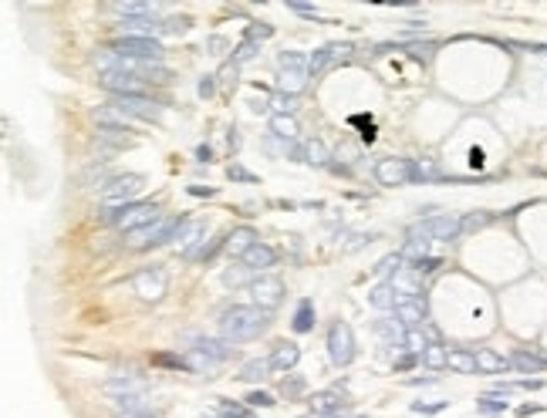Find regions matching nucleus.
<instances>
[{"instance_id": "f257e3e1", "label": "nucleus", "mask_w": 547, "mask_h": 418, "mask_svg": "<svg viewBox=\"0 0 547 418\" xmlns=\"http://www.w3.org/2000/svg\"><path fill=\"white\" fill-rule=\"evenodd\" d=\"M267 324H270L267 311L254 307V304H234L220 317V334L230 344H240V340H254L257 334H263Z\"/></svg>"}, {"instance_id": "f03ea898", "label": "nucleus", "mask_w": 547, "mask_h": 418, "mask_svg": "<svg viewBox=\"0 0 547 418\" xmlns=\"http://www.w3.org/2000/svg\"><path fill=\"white\" fill-rule=\"evenodd\" d=\"M460 233H463L460 216H426L409 226V239H419V243H449Z\"/></svg>"}, {"instance_id": "7ed1b4c3", "label": "nucleus", "mask_w": 547, "mask_h": 418, "mask_svg": "<svg viewBox=\"0 0 547 418\" xmlns=\"http://www.w3.org/2000/svg\"><path fill=\"white\" fill-rule=\"evenodd\" d=\"M277 68H281V91H284V95H301V91L308 88L311 57H304L301 51H281Z\"/></svg>"}, {"instance_id": "20e7f679", "label": "nucleus", "mask_w": 547, "mask_h": 418, "mask_svg": "<svg viewBox=\"0 0 547 418\" xmlns=\"http://www.w3.org/2000/svg\"><path fill=\"white\" fill-rule=\"evenodd\" d=\"M146 189V179L139 176V172H125V176H112V179H105L102 189H98V199H102L105 206H132L135 203V196Z\"/></svg>"}, {"instance_id": "39448f33", "label": "nucleus", "mask_w": 547, "mask_h": 418, "mask_svg": "<svg viewBox=\"0 0 547 418\" xmlns=\"http://www.w3.org/2000/svg\"><path fill=\"white\" fill-rule=\"evenodd\" d=\"M180 226H182L180 216H159L156 223H149V226H142V230L129 233V246H132V250H149V246L173 243L176 233H180Z\"/></svg>"}, {"instance_id": "423d86ee", "label": "nucleus", "mask_w": 547, "mask_h": 418, "mask_svg": "<svg viewBox=\"0 0 547 418\" xmlns=\"http://www.w3.org/2000/svg\"><path fill=\"white\" fill-rule=\"evenodd\" d=\"M119 230H125V233H135V230H142V226H149V223H156L159 219V209L153 203H132V206H119L115 212H105Z\"/></svg>"}, {"instance_id": "0eeeda50", "label": "nucleus", "mask_w": 547, "mask_h": 418, "mask_svg": "<svg viewBox=\"0 0 547 418\" xmlns=\"http://www.w3.org/2000/svg\"><path fill=\"white\" fill-rule=\"evenodd\" d=\"M328 358L338 367H348L355 361V331L345 320L331 324V331H328Z\"/></svg>"}, {"instance_id": "6e6552de", "label": "nucleus", "mask_w": 547, "mask_h": 418, "mask_svg": "<svg viewBox=\"0 0 547 418\" xmlns=\"http://www.w3.org/2000/svg\"><path fill=\"white\" fill-rule=\"evenodd\" d=\"M250 297H254V307H261L267 314L277 311L284 300V280L274 273H261L257 280H250Z\"/></svg>"}, {"instance_id": "1a4fd4ad", "label": "nucleus", "mask_w": 547, "mask_h": 418, "mask_svg": "<svg viewBox=\"0 0 547 418\" xmlns=\"http://www.w3.org/2000/svg\"><path fill=\"white\" fill-rule=\"evenodd\" d=\"M108 51H115L125 61H159L162 57V44L156 37H119Z\"/></svg>"}, {"instance_id": "9d476101", "label": "nucleus", "mask_w": 547, "mask_h": 418, "mask_svg": "<svg viewBox=\"0 0 547 418\" xmlns=\"http://www.w3.org/2000/svg\"><path fill=\"white\" fill-rule=\"evenodd\" d=\"M112 108L115 111H122L125 118H142V122H159V115H162V104L153 102V98H146V95H119V98H112Z\"/></svg>"}, {"instance_id": "9b49d317", "label": "nucleus", "mask_w": 547, "mask_h": 418, "mask_svg": "<svg viewBox=\"0 0 547 418\" xmlns=\"http://www.w3.org/2000/svg\"><path fill=\"white\" fill-rule=\"evenodd\" d=\"M375 179L382 185H389V189L413 183V179H416V162H413V158H399V156L382 158V162L375 165Z\"/></svg>"}, {"instance_id": "f8f14e48", "label": "nucleus", "mask_w": 547, "mask_h": 418, "mask_svg": "<svg viewBox=\"0 0 547 418\" xmlns=\"http://www.w3.org/2000/svg\"><path fill=\"white\" fill-rule=\"evenodd\" d=\"M132 287H135V293H139L142 300L156 304V300H162V297H166L169 277H166V270H162V266H149V270H139V273H135Z\"/></svg>"}, {"instance_id": "ddd939ff", "label": "nucleus", "mask_w": 547, "mask_h": 418, "mask_svg": "<svg viewBox=\"0 0 547 418\" xmlns=\"http://www.w3.org/2000/svg\"><path fill=\"white\" fill-rule=\"evenodd\" d=\"M203 236H207V223H203V219H182L180 233H176V239H173V243H176V250H180V257L189 260V257H193V253L207 243Z\"/></svg>"}, {"instance_id": "4468645a", "label": "nucleus", "mask_w": 547, "mask_h": 418, "mask_svg": "<svg viewBox=\"0 0 547 418\" xmlns=\"http://www.w3.org/2000/svg\"><path fill=\"white\" fill-rule=\"evenodd\" d=\"M311 405V415L318 418H341L345 415V408H348V401H345V394L335 392V388H324V392H318L308 401Z\"/></svg>"}, {"instance_id": "2eb2a0df", "label": "nucleus", "mask_w": 547, "mask_h": 418, "mask_svg": "<svg viewBox=\"0 0 547 418\" xmlns=\"http://www.w3.org/2000/svg\"><path fill=\"white\" fill-rule=\"evenodd\" d=\"M389 287L399 297H406V300H419V293H422V273H416L413 266H402L399 273L389 277Z\"/></svg>"}, {"instance_id": "dca6fc26", "label": "nucleus", "mask_w": 547, "mask_h": 418, "mask_svg": "<svg viewBox=\"0 0 547 418\" xmlns=\"http://www.w3.org/2000/svg\"><path fill=\"white\" fill-rule=\"evenodd\" d=\"M102 392L115 401L122 398H135V394H146V381L142 378H132V374H119V378H108L102 385Z\"/></svg>"}, {"instance_id": "f3484780", "label": "nucleus", "mask_w": 547, "mask_h": 418, "mask_svg": "<svg viewBox=\"0 0 547 418\" xmlns=\"http://www.w3.org/2000/svg\"><path fill=\"white\" fill-rule=\"evenodd\" d=\"M98 84L105 91H112V98L119 95H142L139 91V78L129 75V71H108V75H98Z\"/></svg>"}, {"instance_id": "a211bd4d", "label": "nucleus", "mask_w": 547, "mask_h": 418, "mask_svg": "<svg viewBox=\"0 0 547 418\" xmlns=\"http://www.w3.org/2000/svg\"><path fill=\"white\" fill-rule=\"evenodd\" d=\"M392 314H395V320H399L406 331H419V327L426 324V300H422V297H419V300H402Z\"/></svg>"}, {"instance_id": "6ab92c4d", "label": "nucleus", "mask_w": 547, "mask_h": 418, "mask_svg": "<svg viewBox=\"0 0 547 418\" xmlns=\"http://www.w3.org/2000/svg\"><path fill=\"white\" fill-rule=\"evenodd\" d=\"M240 263H243L247 270H254V273H263V270H270V266L277 263V253H274L267 243H257V246H250V250L240 257Z\"/></svg>"}, {"instance_id": "aec40b11", "label": "nucleus", "mask_w": 547, "mask_h": 418, "mask_svg": "<svg viewBox=\"0 0 547 418\" xmlns=\"http://www.w3.org/2000/svg\"><path fill=\"white\" fill-rule=\"evenodd\" d=\"M196 351H203L209 361H216V365H223V361H230L236 354V347L230 340H216V338H200L196 340Z\"/></svg>"}, {"instance_id": "412c9836", "label": "nucleus", "mask_w": 547, "mask_h": 418, "mask_svg": "<svg viewBox=\"0 0 547 418\" xmlns=\"http://www.w3.org/2000/svg\"><path fill=\"white\" fill-rule=\"evenodd\" d=\"M375 334L385 340V347H406V327H402L395 317L375 320Z\"/></svg>"}, {"instance_id": "4be33fe9", "label": "nucleus", "mask_w": 547, "mask_h": 418, "mask_svg": "<svg viewBox=\"0 0 547 418\" xmlns=\"http://www.w3.org/2000/svg\"><path fill=\"white\" fill-rule=\"evenodd\" d=\"M297 361H301V347L297 344H290V340L274 344V354H270L274 371H290V367H297Z\"/></svg>"}, {"instance_id": "5701e85b", "label": "nucleus", "mask_w": 547, "mask_h": 418, "mask_svg": "<svg viewBox=\"0 0 547 418\" xmlns=\"http://www.w3.org/2000/svg\"><path fill=\"white\" fill-rule=\"evenodd\" d=\"M115 418H156V412L146 405V394H135L115 401Z\"/></svg>"}, {"instance_id": "b1692460", "label": "nucleus", "mask_w": 547, "mask_h": 418, "mask_svg": "<svg viewBox=\"0 0 547 418\" xmlns=\"http://www.w3.org/2000/svg\"><path fill=\"white\" fill-rule=\"evenodd\" d=\"M261 239H257V233L250 230V226H236L234 233H227V250L234 253V257H243L250 246H257Z\"/></svg>"}, {"instance_id": "393cba45", "label": "nucleus", "mask_w": 547, "mask_h": 418, "mask_svg": "<svg viewBox=\"0 0 547 418\" xmlns=\"http://www.w3.org/2000/svg\"><path fill=\"white\" fill-rule=\"evenodd\" d=\"M108 10L122 14V21H132V17H153L159 7L156 3H142V0H119V3H108Z\"/></svg>"}, {"instance_id": "a878e982", "label": "nucleus", "mask_w": 547, "mask_h": 418, "mask_svg": "<svg viewBox=\"0 0 547 418\" xmlns=\"http://www.w3.org/2000/svg\"><path fill=\"white\" fill-rule=\"evenodd\" d=\"M368 304H372L375 311H395L402 300H399V293H395L389 284H379V287L368 293Z\"/></svg>"}, {"instance_id": "bb28decb", "label": "nucleus", "mask_w": 547, "mask_h": 418, "mask_svg": "<svg viewBox=\"0 0 547 418\" xmlns=\"http://www.w3.org/2000/svg\"><path fill=\"white\" fill-rule=\"evenodd\" d=\"M476 367H480V371H487V374H500V371H507V367H510V361H503V358L494 354L490 347H480V351H476Z\"/></svg>"}, {"instance_id": "cd10ccee", "label": "nucleus", "mask_w": 547, "mask_h": 418, "mask_svg": "<svg viewBox=\"0 0 547 418\" xmlns=\"http://www.w3.org/2000/svg\"><path fill=\"white\" fill-rule=\"evenodd\" d=\"M270 371H274L270 358H254V361H247V365L240 367V378H243V381H263Z\"/></svg>"}, {"instance_id": "c85d7f7f", "label": "nucleus", "mask_w": 547, "mask_h": 418, "mask_svg": "<svg viewBox=\"0 0 547 418\" xmlns=\"http://www.w3.org/2000/svg\"><path fill=\"white\" fill-rule=\"evenodd\" d=\"M301 156H304V162H311V165H328L331 152H328V145H324L321 138H311V142H304Z\"/></svg>"}, {"instance_id": "c756f323", "label": "nucleus", "mask_w": 547, "mask_h": 418, "mask_svg": "<svg viewBox=\"0 0 547 418\" xmlns=\"http://www.w3.org/2000/svg\"><path fill=\"white\" fill-rule=\"evenodd\" d=\"M449 367L460 371V374H480L476 354H469V351H449Z\"/></svg>"}, {"instance_id": "7c9ffc66", "label": "nucleus", "mask_w": 547, "mask_h": 418, "mask_svg": "<svg viewBox=\"0 0 547 418\" xmlns=\"http://www.w3.org/2000/svg\"><path fill=\"white\" fill-rule=\"evenodd\" d=\"M270 131L277 135V138H297V118L294 115H274L270 118Z\"/></svg>"}, {"instance_id": "2f4dec72", "label": "nucleus", "mask_w": 547, "mask_h": 418, "mask_svg": "<svg viewBox=\"0 0 547 418\" xmlns=\"http://www.w3.org/2000/svg\"><path fill=\"white\" fill-rule=\"evenodd\" d=\"M314 327V304L311 300H301L297 304V314H294V331L297 334H308Z\"/></svg>"}, {"instance_id": "473e14b6", "label": "nucleus", "mask_w": 547, "mask_h": 418, "mask_svg": "<svg viewBox=\"0 0 547 418\" xmlns=\"http://www.w3.org/2000/svg\"><path fill=\"white\" fill-rule=\"evenodd\" d=\"M422 365L433 367V371L449 367V351H446L443 344H429V347H426V354H422Z\"/></svg>"}, {"instance_id": "72a5a7b5", "label": "nucleus", "mask_w": 547, "mask_h": 418, "mask_svg": "<svg viewBox=\"0 0 547 418\" xmlns=\"http://www.w3.org/2000/svg\"><path fill=\"white\" fill-rule=\"evenodd\" d=\"M510 367H521V371H544L547 358H537V354H527V351H517L510 358Z\"/></svg>"}, {"instance_id": "f704fd0d", "label": "nucleus", "mask_w": 547, "mask_h": 418, "mask_svg": "<svg viewBox=\"0 0 547 418\" xmlns=\"http://www.w3.org/2000/svg\"><path fill=\"white\" fill-rule=\"evenodd\" d=\"M182 361H186V367H193V371H200V374H207V371H213V367H216V361H209L207 354H203V351H196V347H193V351H189Z\"/></svg>"}, {"instance_id": "c9c22d12", "label": "nucleus", "mask_w": 547, "mask_h": 418, "mask_svg": "<svg viewBox=\"0 0 547 418\" xmlns=\"http://www.w3.org/2000/svg\"><path fill=\"white\" fill-rule=\"evenodd\" d=\"M426 347H429V340H426V334H422V327H419V331H406V351H413L416 358H422Z\"/></svg>"}, {"instance_id": "e433bc0d", "label": "nucleus", "mask_w": 547, "mask_h": 418, "mask_svg": "<svg viewBox=\"0 0 547 418\" xmlns=\"http://www.w3.org/2000/svg\"><path fill=\"white\" fill-rule=\"evenodd\" d=\"M281 394H284L287 401L301 398V394H304V378H301V374H294V378H284V381H281Z\"/></svg>"}, {"instance_id": "4c0bfd02", "label": "nucleus", "mask_w": 547, "mask_h": 418, "mask_svg": "<svg viewBox=\"0 0 547 418\" xmlns=\"http://www.w3.org/2000/svg\"><path fill=\"white\" fill-rule=\"evenodd\" d=\"M216 412H220V415H227V418H250V408H243V405H234V401H227V398H220Z\"/></svg>"}, {"instance_id": "58836bf2", "label": "nucleus", "mask_w": 547, "mask_h": 418, "mask_svg": "<svg viewBox=\"0 0 547 418\" xmlns=\"http://www.w3.org/2000/svg\"><path fill=\"white\" fill-rule=\"evenodd\" d=\"M402 263H406L402 253H389V257H382V260H379L375 270H379V273H399V270H402Z\"/></svg>"}, {"instance_id": "ea45409f", "label": "nucleus", "mask_w": 547, "mask_h": 418, "mask_svg": "<svg viewBox=\"0 0 547 418\" xmlns=\"http://www.w3.org/2000/svg\"><path fill=\"white\" fill-rule=\"evenodd\" d=\"M254 57H257V44H254V41H243V44H236L234 64H247V61H254Z\"/></svg>"}, {"instance_id": "a19ab883", "label": "nucleus", "mask_w": 547, "mask_h": 418, "mask_svg": "<svg viewBox=\"0 0 547 418\" xmlns=\"http://www.w3.org/2000/svg\"><path fill=\"white\" fill-rule=\"evenodd\" d=\"M476 408H480V412H490V415H494V412H507V401H500L496 394H483V398L476 401Z\"/></svg>"}, {"instance_id": "79ce46f5", "label": "nucleus", "mask_w": 547, "mask_h": 418, "mask_svg": "<svg viewBox=\"0 0 547 418\" xmlns=\"http://www.w3.org/2000/svg\"><path fill=\"white\" fill-rule=\"evenodd\" d=\"M189 17H169V21H162V34H186L189 30Z\"/></svg>"}, {"instance_id": "37998d69", "label": "nucleus", "mask_w": 547, "mask_h": 418, "mask_svg": "<svg viewBox=\"0 0 547 418\" xmlns=\"http://www.w3.org/2000/svg\"><path fill=\"white\" fill-rule=\"evenodd\" d=\"M365 243H372V236L368 233H351L348 236V243H341V253H355V250H362Z\"/></svg>"}, {"instance_id": "c03bdc74", "label": "nucleus", "mask_w": 547, "mask_h": 418, "mask_svg": "<svg viewBox=\"0 0 547 418\" xmlns=\"http://www.w3.org/2000/svg\"><path fill=\"white\" fill-rule=\"evenodd\" d=\"M270 405H277V401H274L267 392H250L247 394V408H270Z\"/></svg>"}, {"instance_id": "a18cd8bd", "label": "nucleus", "mask_w": 547, "mask_h": 418, "mask_svg": "<svg viewBox=\"0 0 547 418\" xmlns=\"http://www.w3.org/2000/svg\"><path fill=\"white\" fill-rule=\"evenodd\" d=\"M270 104H277V115H290V108L297 104V95H284V91H281V95H274Z\"/></svg>"}, {"instance_id": "49530a36", "label": "nucleus", "mask_w": 547, "mask_h": 418, "mask_svg": "<svg viewBox=\"0 0 547 418\" xmlns=\"http://www.w3.org/2000/svg\"><path fill=\"white\" fill-rule=\"evenodd\" d=\"M270 34H274V27H267V24H254L250 30H247V41H254V44H257V41H267Z\"/></svg>"}, {"instance_id": "de8ad7c7", "label": "nucleus", "mask_w": 547, "mask_h": 418, "mask_svg": "<svg viewBox=\"0 0 547 418\" xmlns=\"http://www.w3.org/2000/svg\"><path fill=\"white\" fill-rule=\"evenodd\" d=\"M487 223H490V216H487V212H480V216H467V219H463V233L480 230V226H487Z\"/></svg>"}, {"instance_id": "09e8293b", "label": "nucleus", "mask_w": 547, "mask_h": 418, "mask_svg": "<svg viewBox=\"0 0 547 418\" xmlns=\"http://www.w3.org/2000/svg\"><path fill=\"white\" fill-rule=\"evenodd\" d=\"M446 401H433V405H422V401H416L413 405V412H419V415H436V412H443Z\"/></svg>"}, {"instance_id": "8fccbe9b", "label": "nucleus", "mask_w": 547, "mask_h": 418, "mask_svg": "<svg viewBox=\"0 0 547 418\" xmlns=\"http://www.w3.org/2000/svg\"><path fill=\"white\" fill-rule=\"evenodd\" d=\"M230 179H243V183H254V176H250L247 169H240V165H230Z\"/></svg>"}, {"instance_id": "3c124183", "label": "nucleus", "mask_w": 547, "mask_h": 418, "mask_svg": "<svg viewBox=\"0 0 547 418\" xmlns=\"http://www.w3.org/2000/svg\"><path fill=\"white\" fill-rule=\"evenodd\" d=\"M416 361H422V358H416V354H409V358H399V361H395V371H406V367H413Z\"/></svg>"}, {"instance_id": "603ef678", "label": "nucleus", "mask_w": 547, "mask_h": 418, "mask_svg": "<svg viewBox=\"0 0 547 418\" xmlns=\"http://www.w3.org/2000/svg\"><path fill=\"white\" fill-rule=\"evenodd\" d=\"M290 10H297V14H304V17H318V10L308 7V3H290Z\"/></svg>"}, {"instance_id": "864d4df0", "label": "nucleus", "mask_w": 547, "mask_h": 418, "mask_svg": "<svg viewBox=\"0 0 547 418\" xmlns=\"http://www.w3.org/2000/svg\"><path fill=\"white\" fill-rule=\"evenodd\" d=\"M200 95H213V81H209V78L200 81Z\"/></svg>"}, {"instance_id": "5fc2aeb1", "label": "nucleus", "mask_w": 547, "mask_h": 418, "mask_svg": "<svg viewBox=\"0 0 547 418\" xmlns=\"http://www.w3.org/2000/svg\"><path fill=\"white\" fill-rule=\"evenodd\" d=\"M189 192H193V196H209V192H213V189H209V185H207V189H203V185H193V189H189Z\"/></svg>"}, {"instance_id": "6e6d98bb", "label": "nucleus", "mask_w": 547, "mask_h": 418, "mask_svg": "<svg viewBox=\"0 0 547 418\" xmlns=\"http://www.w3.org/2000/svg\"><path fill=\"white\" fill-rule=\"evenodd\" d=\"M301 418H318V415H301Z\"/></svg>"}, {"instance_id": "4d7b16f0", "label": "nucleus", "mask_w": 547, "mask_h": 418, "mask_svg": "<svg viewBox=\"0 0 547 418\" xmlns=\"http://www.w3.org/2000/svg\"><path fill=\"white\" fill-rule=\"evenodd\" d=\"M358 418H365V415H358Z\"/></svg>"}]
</instances>
